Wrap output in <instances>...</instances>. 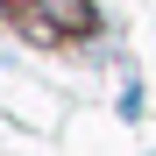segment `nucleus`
I'll return each instance as SVG.
<instances>
[{
  "label": "nucleus",
  "mask_w": 156,
  "mask_h": 156,
  "mask_svg": "<svg viewBox=\"0 0 156 156\" xmlns=\"http://www.w3.org/2000/svg\"><path fill=\"white\" fill-rule=\"evenodd\" d=\"M21 29H29L36 43H64L71 29H78V36H92V29H99V14L85 7V0H36V7L21 14Z\"/></svg>",
  "instance_id": "f257e3e1"
}]
</instances>
